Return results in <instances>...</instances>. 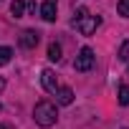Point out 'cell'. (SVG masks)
Returning <instances> with one entry per match:
<instances>
[{"label": "cell", "instance_id": "cell-1", "mask_svg": "<svg viewBox=\"0 0 129 129\" xmlns=\"http://www.w3.org/2000/svg\"><path fill=\"white\" fill-rule=\"evenodd\" d=\"M33 119H36V124H38V126H43V129L53 126V124H56V119H58L56 104H53V101H38V104H36V109H33Z\"/></svg>", "mask_w": 129, "mask_h": 129}, {"label": "cell", "instance_id": "cell-2", "mask_svg": "<svg viewBox=\"0 0 129 129\" xmlns=\"http://www.w3.org/2000/svg\"><path fill=\"white\" fill-rule=\"evenodd\" d=\"M71 23L79 28V33H81V36H91V33L101 25V18H99V15H89V10H86V8H79Z\"/></svg>", "mask_w": 129, "mask_h": 129}, {"label": "cell", "instance_id": "cell-3", "mask_svg": "<svg viewBox=\"0 0 129 129\" xmlns=\"http://www.w3.org/2000/svg\"><path fill=\"white\" fill-rule=\"evenodd\" d=\"M94 61H96V56H94V51H91L89 46H84V48L79 51V56H76V61H74V69H76L79 74H86V71H91V69H94Z\"/></svg>", "mask_w": 129, "mask_h": 129}, {"label": "cell", "instance_id": "cell-4", "mask_svg": "<svg viewBox=\"0 0 129 129\" xmlns=\"http://www.w3.org/2000/svg\"><path fill=\"white\" fill-rule=\"evenodd\" d=\"M41 84H43V89L48 94H56V89H58V79H56V74L51 69H43L41 71Z\"/></svg>", "mask_w": 129, "mask_h": 129}, {"label": "cell", "instance_id": "cell-5", "mask_svg": "<svg viewBox=\"0 0 129 129\" xmlns=\"http://www.w3.org/2000/svg\"><path fill=\"white\" fill-rule=\"evenodd\" d=\"M56 10H58V3H56V0H46V3L41 5V18L48 20V23H53V20H56Z\"/></svg>", "mask_w": 129, "mask_h": 129}, {"label": "cell", "instance_id": "cell-6", "mask_svg": "<svg viewBox=\"0 0 129 129\" xmlns=\"http://www.w3.org/2000/svg\"><path fill=\"white\" fill-rule=\"evenodd\" d=\"M38 41H41V33L38 30H23L20 33V46L23 48H36Z\"/></svg>", "mask_w": 129, "mask_h": 129}, {"label": "cell", "instance_id": "cell-7", "mask_svg": "<svg viewBox=\"0 0 129 129\" xmlns=\"http://www.w3.org/2000/svg\"><path fill=\"white\" fill-rule=\"evenodd\" d=\"M56 101L63 104V106L74 104V91H71L69 86H58V89H56Z\"/></svg>", "mask_w": 129, "mask_h": 129}, {"label": "cell", "instance_id": "cell-8", "mask_svg": "<svg viewBox=\"0 0 129 129\" xmlns=\"http://www.w3.org/2000/svg\"><path fill=\"white\" fill-rule=\"evenodd\" d=\"M10 13H13L15 18H23V13H25V0H13V3H10Z\"/></svg>", "mask_w": 129, "mask_h": 129}, {"label": "cell", "instance_id": "cell-9", "mask_svg": "<svg viewBox=\"0 0 129 129\" xmlns=\"http://www.w3.org/2000/svg\"><path fill=\"white\" fill-rule=\"evenodd\" d=\"M10 58H13V48H8V46H0V66L10 63Z\"/></svg>", "mask_w": 129, "mask_h": 129}, {"label": "cell", "instance_id": "cell-10", "mask_svg": "<svg viewBox=\"0 0 129 129\" xmlns=\"http://www.w3.org/2000/svg\"><path fill=\"white\" fill-rule=\"evenodd\" d=\"M48 61H56V63L61 61V46L58 43H51L48 46Z\"/></svg>", "mask_w": 129, "mask_h": 129}, {"label": "cell", "instance_id": "cell-11", "mask_svg": "<svg viewBox=\"0 0 129 129\" xmlns=\"http://www.w3.org/2000/svg\"><path fill=\"white\" fill-rule=\"evenodd\" d=\"M119 104L121 106H129V84H124L119 89Z\"/></svg>", "mask_w": 129, "mask_h": 129}, {"label": "cell", "instance_id": "cell-12", "mask_svg": "<svg viewBox=\"0 0 129 129\" xmlns=\"http://www.w3.org/2000/svg\"><path fill=\"white\" fill-rule=\"evenodd\" d=\"M116 13L121 18H129V0H119L116 3Z\"/></svg>", "mask_w": 129, "mask_h": 129}, {"label": "cell", "instance_id": "cell-13", "mask_svg": "<svg viewBox=\"0 0 129 129\" xmlns=\"http://www.w3.org/2000/svg\"><path fill=\"white\" fill-rule=\"evenodd\" d=\"M126 58H129V41H124L119 48V61H126Z\"/></svg>", "mask_w": 129, "mask_h": 129}, {"label": "cell", "instance_id": "cell-14", "mask_svg": "<svg viewBox=\"0 0 129 129\" xmlns=\"http://www.w3.org/2000/svg\"><path fill=\"white\" fill-rule=\"evenodd\" d=\"M3 89H5V79H3V76H0V91H3Z\"/></svg>", "mask_w": 129, "mask_h": 129}, {"label": "cell", "instance_id": "cell-15", "mask_svg": "<svg viewBox=\"0 0 129 129\" xmlns=\"http://www.w3.org/2000/svg\"><path fill=\"white\" fill-rule=\"evenodd\" d=\"M0 129H8V126H5V124H0Z\"/></svg>", "mask_w": 129, "mask_h": 129}, {"label": "cell", "instance_id": "cell-16", "mask_svg": "<svg viewBox=\"0 0 129 129\" xmlns=\"http://www.w3.org/2000/svg\"><path fill=\"white\" fill-rule=\"evenodd\" d=\"M126 76H129V69H126Z\"/></svg>", "mask_w": 129, "mask_h": 129}, {"label": "cell", "instance_id": "cell-17", "mask_svg": "<svg viewBox=\"0 0 129 129\" xmlns=\"http://www.w3.org/2000/svg\"><path fill=\"white\" fill-rule=\"evenodd\" d=\"M121 129H126V126H121Z\"/></svg>", "mask_w": 129, "mask_h": 129}]
</instances>
